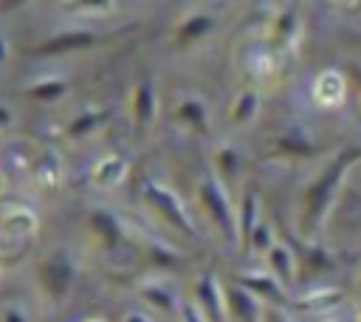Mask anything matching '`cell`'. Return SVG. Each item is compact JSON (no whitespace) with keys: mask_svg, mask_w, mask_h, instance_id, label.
Returning <instances> with one entry per match:
<instances>
[{"mask_svg":"<svg viewBox=\"0 0 361 322\" xmlns=\"http://www.w3.org/2000/svg\"><path fill=\"white\" fill-rule=\"evenodd\" d=\"M358 158H361V147H347L310 181V186L305 189V201H302V223H305V229L313 232L324 220V215H327V209H330V203L336 198L338 184L344 181V175L350 172V167Z\"/></svg>","mask_w":361,"mask_h":322,"instance_id":"cell-1","label":"cell"},{"mask_svg":"<svg viewBox=\"0 0 361 322\" xmlns=\"http://www.w3.org/2000/svg\"><path fill=\"white\" fill-rule=\"evenodd\" d=\"M197 198H200V206L206 209L209 220L217 226V232L223 234V240L228 246H234L240 240V232H237V212L231 209V201L223 189V184L212 175H203L200 186H197Z\"/></svg>","mask_w":361,"mask_h":322,"instance_id":"cell-2","label":"cell"},{"mask_svg":"<svg viewBox=\"0 0 361 322\" xmlns=\"http://www.w3.org/2000/svg\"><path fill=\"white\" fill-rule=\"evenodd\" d=\"M141 195H144V203H149V209H152L164 223H169L175 232L186 234V237H195V234H197L192 217L186 215L183 203L178 201V195H175L169 186H164V184H158V181H149V184H144V192H141Z\"/></svg>","mask_w":361,"mask_h":322,"instance_id":"cell-3","label":"cell"},{"mask_svg":"<svg viewBox=\"0 0 361 322\" xmlns=\"http://www.w3.org/2000/svg\"><path fill=\"white\" fill-rule=\"evenodd\" d=\"M37 277H39V288L48 299L54 302H62L68 294H71V285H73V277H76V268L71 263L68 254L56 251L51 257H45L37 268Z\"/></svg>","mask_w":361,"mask_h":322,"instance_id":"cell-4","label":"cell"},{"mask_svg":"<svg viewBox=\"0 0 361 322\" xmlns=\"http://www.w3.org/2000/svg\"><path fill=\"white\" fill-rule=\"evenodd\" d=\"M223 299H226V316H231V322H262V316H265L262 299L254 297L240 282H226Z\"/></svg>","mask_w":361,"mask_h":322,"instance_id":"cell-5","label":"cell"},{"mask_svg":"<svg viewBox=\"0 0 361 322\" xmlns=\"http://www.w3.org/2000/svg\"><path fill=\"white\" fill-rule=\"evenodd\" d=\"M195 305L209 322H226V299H223V285L217 282L214 274H203L195 285Z\"/></svg>","mask_w":361,"mask_h":322,"instance_id":"cell-6","label":"cell"},{"mask_svg":"<svg viewBox=\"0 0 361 322\" xmlns=\"http://www.w3.org/2000/svg\"><path fill=\"white\" fill-rule=\"evenodd\" d=\"M96 40H99V37H96L93 31H82V28H76V31H62V34H54V37H48V40H45L42 45H37L34 51H37L39 56L71 54V51H82V48H90Z\"/></svg>","mask_w":361,"mask_h":322,"instance_id":"cell-7","label":"cell"},{"mask_svg":"<svg viewBox=\"0 0 361 322\" xmlns=\"http://www.w3.org/2000/svg\"><path fill=\"white\" fill-rule=\"evenodd\" d=\"M155 110H158L155 85L149 79H141L135 85V90H133V124H135V133H144L152 124Z\"/></svg>","mask_w":361,"mask_h":322,"instance_id":"cell-8","label":"cell"},{"mask_svg":"<svg viewBox=\"0 0 361 322\" xmlns=\"http://www.w3.org/2000/svg\"><path fill=\"white\" fill-rule=\"evenodd\" d=\"M90 232L102 243L104 251H113V249H118L124 243V229H121L118 217L113 212H107V209H93L90 212Z\"/></svg>","mask_w":361,"mask_h":322,"instance_id":"cell-9","label":"cell"},{"mask_svg":"<svg viewBox=\"0 0 361 322\" xmlns=\"http://www.w3.org/2000/svg\"><path fill=\"white\" fill-rule=\"evenodd\" d=\"M344 93H347V79H344L341 71H333V68L330 71H322L316 76V82H313V102L322 105V107L341 105Z\"/></svg>","mask_w":361,"mask_h":322,"instance_id":"cell-10","label":"cell"},{"mask_svg":"<svg viewBox=\"0 0 361 322\" xmlns=\"http://www.w3.org/2000/svg\"><path fill=\"white\" fill-rule=\"evenodd\" d=\"M0 229H3L8 237L23 240V237L34 234V229H37V215H34L31 209L20 206V203H11V206L3 212V217H0Z\"/></svg>","mask_w":361,"mask_h":322,"instance_id":"cell-11","label":"cell"},{"mask_svg":"<svg viewBox=\"0 0 361 322\" xmlns=\"http://www.w3.org/2000/svg\"><path fill=\"white\" fill-rule=\"evenodd\" d=\"M214 25H217V20L212 17V14H206V11H195V14H189V17H183L180 23H178V28H175V40L178 42H197V40H203V37H209L212 31H214Z\"/></svg>","mask_w":361,"mask_h":322,"instance_id":"cell-12","label":"cell"},{"mask_svg":"<svg viewBox=\"0 0 361 322\" xmlns=\"http://www.w3.org/2000/svg\"><path fill=\"white\" fill-rule=\"evenodd\" d=\"M259 201H257V192L254 189H245L243 192V201H240V209H237V232H240V246L248 249V240H251V232L257 229L259 223Z\"/></svg>","mask_w":361,"mask_h":322,"instance_id":"cell-13","label":"cell"},{"mask_svg":"<svg viewBox=\"0 0 361 322\" xmlns=\"http://www.w3.org/2000/svg\"><path fill=\"white\" fill-rule=\"evenodd\" d=\"M124 175H127V161H124L121 155H116V153L104 155V158L93 167V184H96L99 189H116V186L124 181Z\"/></svg>","mask_w":361,"mask_h":322,"instance_id":"cell-14","label":"cell"},{"mask_svg":"<svg viewBox=\"0 0 361 322\" xmlns=\"http://www.w3.org/2000/svg\"><path fill=\"white\" fill-rule=\"evenodd\" d=\"M265 260H268V268H271V274L279 285H293L296 263H293V254L285 243H274V249L265 254Z\"/></svg>","mask_w":361,"mask_h":322,"instance_id":"cell-15","label":"cell"},{"mask_svg":"<svg viewBox=\"0 0 361 322\" xmlns=\"http://www.w3.org/2000/svg\"><path fill=\"white\" fill-rule=\"evenodd\" d=\"M237 282H240L243 288H248V291H251L254 297H259V299H274V302H282V299H285V291H282V285H279L274 277L240 274Z\"/></svg>","mask_w":361,"mask_h":322,"instance_id":"cell-16","label":"cell"},{"mask_svg":"<svg viewBox=\"0 0 361 322\" xmlns=\"http://www.w3.org/2000/svg\"><path fill=\"white\" fill-rule=\"evenodd\" d=\"M338 302H344V291L333 288V285H322V288L307 291L296 305L305 311H327V308H336Z\"/></svg>","mask_w":361,"mask_h":322,"instance_id":"cell-17","label":"cell"},{"mask_svg":"<svg viewBox=\"0 0 361 322\" xmlns=\"http://www.w3.org/2000/svg\"><path fill=\"white\" fill-rule=\"evenodd\" d=\"M138 299H141V302H147L149 308L161 311V314H169V311L180 308V305H178V297H175L166 285H155V282L141 285V288H138Z\"/></svg>","mask_w":361,"mask_h":322,"instance_id":"cell-18","label":"cell"},{"mask_svg":"<svg viewBox=\"0 0 361 322\" xmlns=\"http://www.w3.org/2000/svg\"><path fill=\"white\" fill-rule=\"evenodd\" d=\"M257 107H259V93L254 88H245L234 96L231 102V110H228V119L234 124H248L254 116H257Z\"/></svg>","mask_w":361,"mask_h":322,"instance_id":"cell-19","label":"cell"},{"mask_svg":"<svg viewBox=\"0 0 361 322\" xmlns=\"http://www.w3.org/2000/svg\"><path fill=\"white\" fill-rule=\"evenodd\" d=\"M178 119L197 133H209V113H206V105L200 99H183L178 105Z\"/></svg>","mask_w":361,"mask_h":322,"instance_id":"cell-20","label":"cell"},{"mask_svg":"<svg viewBox=\"0 0 361 322\" xmlns=\"http://www.w3.org/2000/svg\"><path fill=\"white\" fill-rule=\"evenodd\" d=\"M107 119H110V110H85L82 116H76V119L68 124V136H71V138L90 136V133H93L96 127H102Z\"/></svg>","mask_w":361,"mask_h":322,"instance_id":"cell-21","label":"cell"},{"mask_svg":"<svg viewBox=\"0 0 361 322\" xmlns=\"http://www.w3.org/2000/svg\"><path fill=\"white\" fill-rule=\"evenodd\" d=\"M274 153L279 155H293V158H302V155H313V144L307 138H302L299 133H285L282 138L274 141Z\"/></svg>","mask_w":361,"mask_h":322,"instance_id":"cell-22","label":"cell"},{"mask_svg":"<svg viewBox=\"0 0 361 322\" xmlns=\"http://www.w3.org/2000/svg\"><path fill=\"white\" fill-rule=\"evenodd\" d=\"M59 158L54 155V153H39L37 155V161H34V178L42 184V186H54L56 181H59Z\"/></svg>","mask_w":361,"mask_h":322,"instance_id":"cell-23","label":"cell"},{"mask_svg":"<svg viewBox=\"0 0 361 322\" xmlns=\"http://www.w3.org/2000/svg\"><path fill=\"white\" fill-rule=\"evenodd\" d=\"M62 93H65V82L62 79H42V82H34L28 88V96L37 99V102H42V105L56 102Z\"/></svg>","mask_w":361,"mask_h":322,"instance_id":"cell-24","label":"cell"},{"mask_svg":"<svg viewBox=\"0 0 361 322\" xmlns=\"http://www.w3.org/2000/svg\"><path fill=\"white\" fill-rule=\"evenodd\" d=\"M274 249V237H271V226L265 220L257 223V229L251 232V240H248V249L245 251H257V254H268Z\"/></svg>","mask_w":361,"mask_h":322,"instance_id":"cell-25","label":"cell"},{"mask_svg":"<svg viewBox=\"0 0 361 322\" xmlns=\"http://www.w3.org/2000/svg\"><path fill=\"white\" fill-rule=\"evenodd\" d=\"M214 167H217L220 175H231V172H237V167H240V155H237V150H234V147H220V150L214 153Z\"/></svg>","mask_w":361,"mask_h":322,"instance_id":"cell-26","label":"cell"},{"mask_svg":"<svg viewBox=\"0 0 361 322\" xmlns=\"http://www.w3.org/2000/svg\"><path fill=\"white\" fill-rule=\"evenodd\" d=\"M293 28H296V14L290 8L282 11V14H276V20H274V37L276 40H288L293 34Z\"/></svg>","mask_w":361,"mask_h":322,"instance_id":"cell-27","label":"cell"},{"mask_svg":"<svg viewBox=\"0 0 361 322\" xmlns=\"http://www.w3.org/2000/svg\"><path fill=\"white\" fill-rule=\"evenodd\" d=\"M180 322H209L203 314H200V308L195 305V302H180Z\"/></svg>","mask_w":361,"mask_h":322,"instance_id":"cell-28","label":"cell"},{"mask_svg":"<svg viewBox=\"0 0 361 322\" xmlns=\"http://www.w3.org/2000/svg\"><path fill=\"white\" fill-rule=\"evenodd\" d=\"M3 322H28V316H25L20 308H8V311L3 314Z\"/></svg>","mask_w":361,"mask_h":322,"instance_id":"cell-29","label":"cell"},{"mask_svg":"<svg viewBox=\"0 0 361 322\" xmlns=\"http://www.w3.org/2000/svg\"><path fill=\"white\" fill-rule=\"evenodd\" d=\"M262 322H293V319H288V316H282L279 311H265V316H262Z\"/></svg>","mask_w":361,"mask_h":322,"instance_id":"cell-30","label":"cell"},{"mask_svg":"<svg viewBox=\"0 0 361 322\" xmlns=\"http://www.w3.org/2000/svg\"><path fill=\"white\" fill-rule=\"evenodd\" d=\"M124 322H152V319H147V314H141V311H130L124 316Z\"/></svg>","mask_w":361,"mask_h":322,"instance_id":"cell-31","label":"cell"},{"mask_svg":"<svg viewBox=\"0 0 361 322\" xmlns=\"http://www.w3.org/2000/svg\"><path fill=\"white\" fill-rule=\"evenodd\" d=\"M350 73H353V82H355V88L361 90V65H350Z\"/></svg>","mask_w":361,"mask_h":322,"instance_id":"cell-32","label":"cell"},{"mask_svg":"<svg viewBox=\"0 0 361 322\" xmlns=\"http://www.w3.org/2000/svg\"><path fill=\"white\" fill-rule=\"evenodd\" d=\"M11 124V113L6 107H0V127H8Z\"/></svg>","mask_w":361,"mask_h":322,"instance_id":"cell-33","label":"cell"},{"mask_svg":"<svg viewBox=\"0 0 361 322\" xmlns=\"http://www.w3.org/2000/svg\"><path fill=\"white\" fill-rule=\"evenodd\" d=\"M0 62H6V40H3V34H0Z\"/></svg>","mask_w":361,"mask_h":322,"instance_id":"cell-34","label":"cell"},{"mask_svg":"<svg viewBox=\"0 0 361 322\" xmlns=\"http://www.w3.org/2000/svg\"><path fill=\"white\" fill-rule=\"evenodd\" d=\"M85 322H104V319H99V316H90V319H85Z\"/></svg>","mask_w":361,"mask_h":322,"instance_id":"cell-35","label":"cell"},{"mask_svg":"<svg viewBox=\"0 0 361 322\" xmlns=\"http://www.w3.org/2000/svg\"><path fill=\"white\" fill-rule=\"evenodd\" d=\"M0 189H3V175H0Z\"/></svg>","mask_w":361,"mask_h":322,"instance_id":"cell-36","label":"cell"},{"mask_svg":"<svg viewBox=\"0 0 361 322\" xmlns=\"http://www.w3.org/2000/svg\"><path fill=\"white\" fill-rule=\"evenodd\" d=\"M355 322H361V311H358V319H355Z\"/></svg>","mask_w":361,"mask_h":322,"instance_id":"cell-37","label":"cell"},{"mask_svg":"<svg viewBox=\"0 0 361 322\" xmlns=\"http://www.w3.org/2000/svg\"><path fill=\"white\" fill-rule=\"evenodd\" d=\"M358 291H361V277H358Z\"/></svg>","mask_w":361,"mask_h":322,"instance_id":"cell-38","label":"cell"},{"mask_svg":"<svg viewBox=\"0 0 361 322\" xmlns=\"http://www.w3.org/2000/svg\"><path fill=\"white\" fill-rule=\"evenodd\" d=\"M333 322H347V319H333Z\"/></svg>","mask_w":361,"mask_h":322,"instance_id":"cell-39","label":"cell"}]
</instances>
